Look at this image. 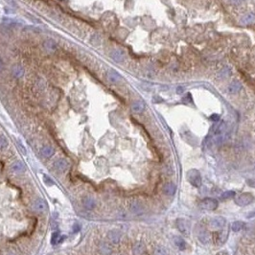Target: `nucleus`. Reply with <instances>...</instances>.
Returning <instances> with one entry per match:
<instances>
[{"instance_id":"20e7f679","label":"nucleus","mask_w":255,"mask_h":255,"mask_svg":"<svg viewBox=\"0 0 255 255\" xmlns=\"http://www.w3.org/2000/svg\"><path fill=\"white\" fill-rule=\"evenodd\" d=\"M176 227L177 229L184 235H188L190 231V224L184 219H178L176 220Z\"/></svg>"},{"instance_id":"1a4fd4ad","label":"nucleus","mask_w":255,"mask_h":255,"mask_svg":"<svg viewBox=\"0 0 255 255\" xmlns=\"http://www.w3.org/2000/svg\"><path fill=\"white\" fill-rule=\"evenodd\" d=\"M121 237H122V234L117 230H111V231H109L108 234H107V238L109 239V241L114 243V244H117V243L120 242Z\"/></svg>"},{"instance_id":"0eeeda50","label":"nucleus","mask_w":255,"mask_h":255,"mask_svg":"<svg viewBox=\"0 0 255 255\" xmlns=\"http://www.w3.org/2000/svg\"><path fill=\"white\" fill-rule=\"evenodd\" d=\"M130 210L132 213H133L135 215H140L144 212V207L139 202L134 200V202H132L130 204Z\"/></svg>"},{"instance_id":"f3484780","label":"nucleus","mask_w":255,"mask_h":255,"mask_svg":"<svg viewBox=\"0 0 255 255\" xmlns=\"http://www.w3.org/2000/svg\"><path fill=\"white\" fill-rule=\"evenodd\" d=\"M246 227V225L244 222H241V221H236L232 224L231 225V228L234 232H240L242 230H244Z\"/></svg>"},{"instance_id":"473e14b6","label":"nucleus","mask_w":255,"mask_h":255,"mask_svg":"<svg viewBox=\"0 0 255 255\" xmlns=\"http://www.w3.org/2000/svg\"><path fill=\"white\" fill-rule=\"evenodd\" d=\"M3 68H4V63H3L2 60L0 59V72H1V71L3 70Z\"/></svg>"},{"instance_id":"7ed1b4c3","label":"nucleus","mask_w":255,"mask_h":255,"mask_svg":"<svg viewBox=\"0 0 255 255\" xmlns=\"http://www.w3.org/2000/svg\"><path fill=\"white\" fill-rule=\"evenodd\" d=\"M199 206L202 207L203 209L204 210H216L217 207H218V202L217 199L215 198H203L202 200V203H200Z\"/></svg>"},{"instance_id":"aec40b11","label":"nucleus","mask_w":255,"mask_h":255,"mask_svg":"<svg viewBox=\"0 0 255 255\" xmlns=\"http://www.w3.org/2000/svg\"><path fill=\"white\" fill-rule=\"evenodd\" d=\"M174 242H175L176 246L180 250L185 249V247H186V243H185V241H184L183 239L181 238V237L176 236L175 238H174Z\"/></svg>"},{"instance_id":"c85d7f7f","label":"nucleus","mask_w":255,"mask_h":255,"mask_svg":"<svg viewBox=\"0 0 255 255\" xmlns=\"http://www.w3.org/2000/svg\"><path fill=\"white\" fill-rule=\"evenodd\" d=\"M247 183L248 186L252 187V188H255V178H250L248 180H247Z\"/></svg>"},{"instance_id":"6ab92c4d","label":"nucleus","mask_w":255,"mask_h":255,"mask_svg":"<svg viewBox=\"0 0 255 255\" xmlns=\"http://www.w3.org/2000/svg\"><path fill=\"white\" fill-rule=\"evenodd\" d=\"M41 154L44 157H47V158L51 157L54 154V149L51 147V146H44V147L41 150Z\"/></svg>"},{"instance_id":"f257e3e1","label":"nucleus","mask_w":255,"mask_h":255,"mask_svg":"<svg viewBox=\"0 0 255 255\" xmlns=\"http://www.w3.org/2000/svg\"><path fill=\"white\" fill-rule=\"evenodd\" d=\"M187 179L190 183L195 186L196 188H198L200 185H202V175L200 173L196 170V169H193V170H190L188 173H187Z\"/></svg>"},{"instance_id":"dca6fc26","label":"nucleus","mask_w":255,"mask_h":255,"mask_svg":"<svg viewBox=\"0 0 255 255\" xmlns=\"http://www.w3.org/2000/svg\"><path fill=\"white\" fill-rule=\"evenodd\" d=\"M241 87H242V85H241V84H240L239 82H233V83H231V84L228 85L227 91H228L229 93L234 94V93H237V92H238V91H240Z\"/></svg>"},{"instance_id":"39448f33","label":"nucleus","mask_w":255,"mask_h":255,"mask_svg":"<svg viewBox=\"0 0 255 255\" xmlns=\"http://www.w3.org/2000/svg\"><path fill=\"white\" fill-rule=\"evenodd\" d=\"M209 225L212 228H215V229L223 228L225 225V219L223 217H215L210 220Z\"/></svg>"},{"instance_id":"ddd939ff","label":"nucleus","mask_w":255,"mask_h":255,"mask_svg":"<svg viewBox=\"0 0 255 255\" xmlns=\"http://www.w3.org/2000/svg\"><path fill=\"white\" fill-rule=\"evenodd\" d=\"M67 166H68V163L65 159L63 158H61L59 160L56 161V163H55V168H56L58 171H65L67 169Z\"/></svg>"},{"instance_id":"f8f14e48","label":"nucleus","mask_w":255,"mask_h":255,"mask_svg":"<svg viewBox=\"0 0 255 255\" xmlns=\"http://www.w3.org/2000/svg\"><path fill=\"white\" fill-rule=\"evenodd\" d=\"M176 185L174 183H171V182H169V183H166L165 185H164L163 187V193L167 195V196H172L176 193Z\"/></svg>"},{"instance_id":"9d476101","label":"nucleus","mask_w":255,"mask_h":255,"mask_svg":"<svg viewBox=\"0 0 255 255\" xmlns=\"http://www.w3.org/2000/svg\"><path fill=\"white\" fill-rule=\"evenodd\" d=\"M241 22L245 25H250L255 22V14L248 13L241 18Z\"/></svg>"},{"instance_id":"2f4dec72","label":"nucleus","mask_w":255,"mask_h":255,"mask_svg":"<svg viewBox=\"0 0 255 255\" xmlns=\"http://www.w3.org/2000/svg\"><path fill=\"white\" fill-rule=\"evenodd\" d=\"M253 217H255V210H253L247 214V218H253Z\"/></svg>"},{"instance_id":"7c9ffc66","label":"nucleus","mask_w":255,"mask_h":255,"mask_svg":"<svg viewBox=\"0 0 255 255\" xmlns=\"http://www.w3.org/2000/svg\"><path fill=\"white\" fill-rule=\"evenodd\" d=\"M244 1H245V0H230V2L232 4H240V3H242Z\"/></svg>"},{"instance_id":"4468645a","label":"nucleus","mask_w":255,"mask_h":255,"mask_svg":"<svg viewBox=\"0 0 255 255\" xmlns=\"http://www.w3.org/2000/svg\"><path fill=\"white\" fill-rule=\"evenodd\" d=\"M133 111L135 113H141L144 109H145V104L142 101H136L133 104L132 106Z\"/></svg>"},{"instance_id":"a211bd4d","label":"nucleus","mask_w":255,"mask_h":255,"mask_svg":"<svg viewBox=\"0 0 255 255\" xmlns=\"http://www.w3.org/2000/svg\"><path fill=\"white\" fill-rule=\"evenodd\" d=\"M11 169L15 172V173H21L24 171V165L22 164V162L20 161H15L12 164V166H11Z\"/></svg>"},{"instance_id":"2eb2a0df","label":"nucleus","mask_w":255,"mask_h":255,"mask_svg":"<svg viewBox=\"0 0 255 255\" xmlns=\"http://www.w3.org/2000/svg\"><path fill=\"white\" fill-rule=\"evenodd\" d=\"M99 250H100V252H101L103 255H109V254H111V253L112 252L111 247L109 246L107 243H105V242H103V243L100 244V246H99Z\"/></svg>"},{"instance_id":"9b49d317","label":"nucleus","mask_w":255,"mask_h":255,"mask_svg":"<svg viewBox=\"0 0 255 255\" xmlns=\"http://www.w3.org/2000/svg\"><path fill=\"white\" fill-rule=\"evenodd\" d=\"M34 208L39 212H44L46 209V204L42 198H38L34 203Z\"/></svg>"},{"instance_id":"5701e85b","label":"nucleus","mask_w":255,"mask_h":255,"mask_svg":"<svg viewBox=\"0 0 255 255\" xmlns=\"http://www.w3.org/2000/svg\"><path fill=\"white\" fill-rule=\"evenodd\" d=\"M44 48L48 52H53V51H55V49H56V43L51 40H48L44 42Z\"/></svg>"},{"instance_id":"c756f323","label":"nucleus","mask_w":255,"mask_h":255,"mask_svg":"<svg viewBox=\"0 0 255 255\" xmlns=\"http://www.w3.org/2000/svg\"><path fill=\"white\" fill-rule=\"evenodd\" d=\"M80 228H81L80 225L75 224V225H74V226H73V232H78V231L80 230Z\"/></svg>"},{"instance_id":"412c9836","label":"nucleus","mask_w":255,"mask_h":255,"mask_svg":"<svg viewBox=\"0 0 255 255\" xmlns=\"http://www.w3.org/2000/svg\"><path fill=\"white\" fill-rule=\"evenodd\" d=\"M133 254H134V255H141V254H143L144 251H145V247H144V245H143L142 243H137V244L133 247Z\"/></svg>"},{"instance_id":"b1692460","label":"nucleus","mask_w":255,"mask_h":255,"mask_svg":"<svg viewBox=\"0 0 255 255\" xmlns=\"http://www.w3.org/2000/svg\"><path fill=\"white\" fill-rule=\"evenodd\" d=\"M23 73H24V71H23V68H22L21 66L17 65V66L14 67L13 74H14V77H16V78H20V77L23 76Z\"/></svg>"},{"instance_id":"423d86ee","label":"nucleus","mask_w":255,"mask_h":255,"mask_svg":"<svg viewBox=\"0 0 255 255\" xmlns=\"http://www.w3.org/2000/svg\"><path fill=\"white\" fill-rule=\"evenodd\" d=\"M106 78L108 82H111V84H117L118 82L121 81V76L118 72H116L113 69H108L106 72Z\"/></svg>"},{"instance_id":"f03ea898","label":"nucleus","mask_w":255,"mask_h":255,"mask_svg":"<svg viewBox=\"0 0 255 255\" xmlns=\"http://www.w3.org/2000/svg\"><path fill=\"white\" fill-rule=\"evenodd\" d=\"M254 200V197L250 193H243L235 198V203L239 206H247Z\"/></svg>"},{"instance_id":"6e6552de","label":"nucleus","mask_w":255,"mask_h":255,"mask_svg":"<svg viewBox=\"0 0 255 255\" xmlns=\"http://www.w3.org/2000/svg\"><path fill=\"white\" fill-rule=\"evenodd\" d=\"M83 205L85 209L87 210H92L95 208L96 206V203H95V200L92 198H90V197H84L83 198Z\"/></svg>"},{"instance_id":"cd10ccee","label":"nucleus","mask_w":255,"mask_h":255,"mask_svg":"<svg viewBox=\"0 0 255 255\" xmlns=\"http://www.w3.org/2000/svg\"><path fill=\"white\" fill-rule=\"evenodd\" d=\"M8 146V141L4 136H0V150H3L7 148Z\"/></svg>"},{"instance_id":"393cba45","label":"nucleus","mask_w":255,"mask_h":255,"mask_svg":"<svg viewBox=\"0 0 255 255\" xmlns=\"http://www.w3.org/2000/svg\"><path fill=\"white\" fill-rule=\"evenodd\" d=\"M155 255H169V252L165 247H157L155 249Z\"/></svg>"},{"instance_id":"a878e982","label":"nucleus","mask_w":255,"mask_h":255,"mask_svg":"<svg viewBox=\"0 0 255 255\" xmlns=\"http://www.w3.org/2000/svg\"><path fill=\"white\" fill-rule=\"evenodd\" d=\"M61 239V233L59 231H55L52 234V238H51V244L52 245H56L60 242Z\"/></svg>"},{"instance_id":"4be33fe9","label":"nucleus","mask_w":255,"mask_h":255,"mask_svg":"<svg viewBox=\"0 0 255 255\" xmlns=\"http://www.w3.org/2000/svg\"><path fill=\"white\" fill-rule=\"evenodd\" d=\"M111 57L112 59L115 61V62H122L123 59H124V53L123 51L121 50H115L112 54H111Z\"/></svg>"},{"instance_id":"bb28decb","label":"nucleus","mask_w":255,"mask_h":255,"mask_svg":"<svg viewBox=\"0 0 255 255\" xmlns=\"http://www.w3.org/2000/svg\"><path fill=\"white\" fill-rule=\"evenodd\" d=\"M233 197H235V192L234 191H226L221 196V198L222 199H228V198H231Z\"/></svg>"}]
</instances>
